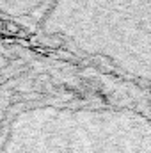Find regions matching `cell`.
Instances as JSON below:
<instances>
[{
    "label": "cell",
    "mask_w": 151,
    "mask_h": 153,
    "mask_svg": "<svg viewBox=\"0 0 151 153\" xmlns=\"http://www.w3.org/2000/svg\"><path fill=\"white\" fill-rule=\"evenodd\" d=\"M48 20L82 39H151V0H52Z\"/></svg>",
    "instance_id": "6da1fadb"
}]
</instances>
